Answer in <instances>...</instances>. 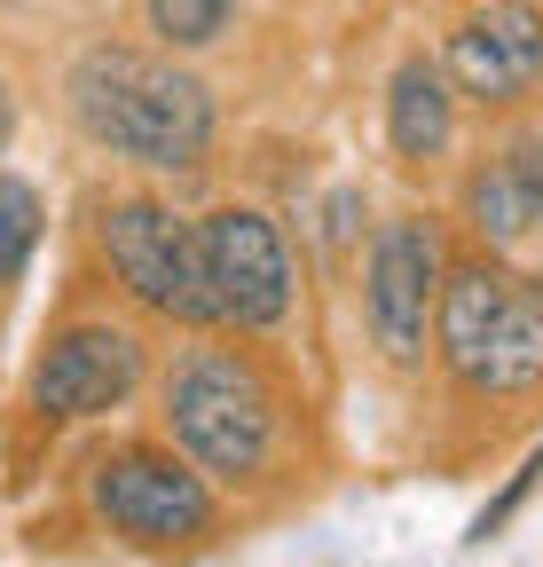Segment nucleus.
Instances as JSON below:
<instances>
[{"mask_svg": "<svg viewBox=\"0 0 543 567\" xmlns=\"http://www.w3.org/2000/svg\"><path fill=\"white\" fill-rule=\"evenodd\" d=\"M72 118L87 126V142H103L134 166H158V174L197 166L213 142L206 80H189L181 63L143 55V48H87L72 63Z\"/></svg>", "mask_w": 543, "mask_h": 567, "instance_id": "f257e3e1", "label": "nucleus"}, {"mask_svg": "<svg viewBox=\"0 0 543 567\" xmlns=\"http://www.w3.org/2000/svg\"><path fill=\"white\" fill-rule=\"evenodd\" d=\"M434 339L472 394L543 386V292L512 268H489V260L449 268L441 308H434Z\"/></svg>", "mask_w": 543, "mask_h": 567, "instance_id": "f03ea898", "label": "nucleus"}, {"mask_svg": "<svg viewBox=\"0 0 543 567\" xmlns=\"http://www.w3.org/2000/svg\"><path fill=\"white\" fill-rule=\"evenodd\" d=\"M166 417H174V442L221 473V481H244L268 465V442H276V402H268L260 371L229 347H197L174 363L166 379Z\"/></svg>", "mask_w": 543, "mask_h": 567, "instance_id": "7ed1b4c3", "label": "nucleus"}, {"mask_svg": "<svg viewBox=\"0 0 543 567\" xmlns=\"http://www.w3.org/2000/svg\"><path fill=\"white\" fill-rule=\"evenodd\" d=\"M103 252L118 268V284L150 316L174 323H213V292H206V260H197V229L181 221L174 205L150 197H126L103 213Z\"/></svg>", "mask_w": 543, "mask_h": 567, "instance_id": "20e7f679", "label": "nucleus"}, {"mask_svg": "<svg viewBox=\"0 0 543 567\" xmlns=\"http://www.w3.org/2000/svg\"><path fill=\"white\" fill-rule=\"evenodd\" d=\"M197 260H206V292H213L221 323L268 331L292 316V260H284V237L268 213H252V205L206 213L197 221Z\"/></svg>", "mask_w": 543, "mask_h": 567, "instance_id": "39448f33", "label": "nucleus"}, {"mask_svg": "<svg viewBox=\"0 0 543 567\" xmlns=\"http://www.w3.org/2000/svg\"><path fill=\"white\" fill-rule=\"evenodd\" d=\"M95 513L118 536L174 544V536H197L213 520V488H206V473H189L166 450H118L95 465Z\"/></svg>", "mask_w": 543, "mask_h": 567, "instance_id": "423d86ee", "label": "nucleus"}, {"mask_svg": "<svg viewBox=\"0 0 543 567\" xmlns=\"http://www.w3.org/2000/svg\"><path fill=\"white\" fill-rule=\"evenodd\" d=\"M441 237L426 221H386L378 245H370V331L394 363H418L426 354V331H434V308H441Z\"/></svg>", "mask_w": 543, "mask_h": 567, "instance_id": "0eeeda50", "label": "nucleus"}, {"mask_svg": "<svg viewBox=\"0 0 543 567\" xmlns=\"http://www.w3.org/2000/svg\"><path fill=\"white\" fill-rule=\"evenodd\" d=\"M134 386H143V347H134L126 331H111V323L63 331V339L40 354V371H32V402H40L48 417H103V410H118Z\"/></svg>", "mask_w": 543, "mask_h": 567, "instance_id": "6e6552de", "label": "nucleus"}, {"mask_svg": "<svg viewBox=\"0 0 543 567\" xmlns=\"http://www.w3.org/2000/svg\"><path fill=\"white\" fill-rule=\"evenodd\" d=\"M449 80L481 103H512L543 80V17L528 0H489L449 32Z\"/></svg>", "mask_w": 543, "mask_h": 567, "instance_id": "1a4fd4ad", "label": "nucleus"}, {"mask_svg": "<svg viewBox=\"0 0 543 567\" xmlns=\"http://www.w3.org/2000/svg\"><path fill=\"white\" fill-rule=\"evenodd\" d=\"M449 80H441V63L410 55L394 71V87H386V134H394V151L401 158H441V142H449Z\"/></svg>", "mask_w": 543, "mask_h": 567, "instance_id": "9d476101", "label": "nucleus"}, {"mask_svg": "<svg viewBox=\"0 0 543 567\" xmlns=\"http://www.w3.org/2000/svg\"><path fill=\"white\" fill-rule=\"evenodd\" d=\"M464 213H472V229L497 237V245H520V237L535 229V221H528V197H520V182H512L504 158H489L481 174L464 182Z\"/></svg>", "mask_w": 543, "mask_h": 567, "instance_id": "9b49d317", "label": "nucleus"}, {"mask_svg": "<svg viewBox=\"0 0 543 567\" xmlns=\"http://www.w3.org/2000/svg\"><path fill=\"white\" fill-rule=\"evenodd\" d=\"M143 17L166 48H213L237 17V0H143Z\"/></svg>", "mask_w": 543, "mask_h": 567, "instance_id": "f8f14e48", "label": "nucleus"}, {"mask_svg": "<svg viewBox=\"0 0 543 567\" xmlns=\"http://www.w3.org/2000/svg\"><path fill=\"white\" fill-rule=\"evenodd\" d=\"M32 245H40V197H32V182L0 174V284L32 260Z\"/></svg>", "mask_w": 543, "mask_h": 567, "instance_id": "ddd939ff", "label": "nucleus"}, {"mask_svg": "<svg viewBox=\"0 0 543 567\" xmlns=\"http://www.w3.org/2000/svg\"><path fill=\"white\" fill-rule=\"evenodd\" d=\"M535 481H543V450H535V457H528V465L504 481V496H497V505H481V520H472V536H464V544H489V536H497V528H504V520L528 505V488H535Z\"/></svg>", "mask_w": 543, "mask_h": 567, "instance_id": "4468645a", "label": "nucleus"}, {"mask_svg": "<svg viewBox=\"0 0 543 567\" xmlns=\"http://www.w3.org/2000/svg\"><path fill=\"white\" fill-rule=\"evenodd\" d=\"M504 166H512V182H520V197H528V221H543V126H528V134L512 142Z\"/></svg>", "mask_w": 543, "mask_h": 567, "instance_id": "2eb2a0df", "label": "nucleus"}, {"mask_svg": "<svg viewBox=\"0 0 543 567\" xmlns=\"http://www.w3.org/2000/svg\"><path fill=\"white\" fill-rule=\"evenodd\" d=\"M9 134H17V103H9V87H0V151H9Z\"/></svg>", "mask_w": 543, "mask_h": 567, "instance_id": "dca6fc26", "label": "nucleus"}]
</instances>
